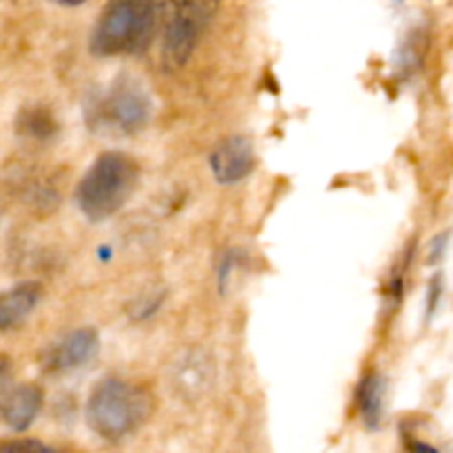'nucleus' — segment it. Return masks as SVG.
Wrapping results in <instances>:
<instances>
[{
	"mask_svg": "<svg viewBox=\"0 0 453 453\" xmlns=\"http://www.w3.org/2000/svg\"><path fill=\"white\" fill-rule=\"evenodd\" d=\"M168 0H106L96 29L91 51L97 56H133L155 40Z\"/></svg>",
	"mask_w": 453,
	"mask_h": 453,
	"instance_id": "nucleus-1",
	"label": "nucleus"
},
{
	"mask_svg": "<svg viewBox=\"0 0 453 453\" xmlns=\"http://www.w3.org/2000/svg\"><path fill=\"white\" fill-rule=\"evenodd\" d=\"M153 414V396L142 385L122 379H104L87 401V425L109 442L131 438Z\"/></svg>",
	"mask_w": 453,
	"mask_h": 453,
	"instance_id": "nucleus-2",
	"label": "nucleus"
},
{
	"mask_svg": "<svg viewBox=\"0 0 453 453\" xmlns=\"http://www.w3.org/2000/svg\"><path fill=\"white\" fill-rule=\"evenodd\" d=\"M137 180L140 166L135 159L119 150H109L84 173L75 190V202L88 221H104L128 202Z\"/></svg>",
	"mask_w": 453,
	"mask_h": 453,
	"instance_id": "nucleus-3",
	"label": "nucleus"
},
{
	"mask_svg": "<svg viewBox=\"0 0 453 453\" xmlns=\"http://www.w3.org/2000/svg\"><path fill=\"white\" fill-rule=\"evenodd\" d=\"M221 0H168L162 38V60L168 71H177L190 60L208 22Z\"/></svg>",
	"mask_w": 453,
	"mask_h": 453,
	"instance_id": "nucleus-4",
	"label": "nucleus"
},
{
	"mask_svg": "<svg viewBox=\"0 0 453 453\" xmlns=\"http://www.w3.org/2000/svg\"><path fill=\"white\" fill-rule=\"evenodd\" d=\"M153 115V102L140 80L124 78L106 91L97 102L96 119L109 131L119 135H135L149 124Z\"/></svg>",
	"mask_w": 453,
	"mask_h": 453,
	"instance_id": "nucleus-5",
	"label": "nucleus"
},
{
	"mask_svg": "<svg viewBox=\"0 0 453 453\" xmlns=\"http://www.w3.org/2000/svg\"><path fill=\"white\" fill-rule=\"evenodd\" d=\"M171 385L184 401H199L215 385V358L206 349H188L173 365Z\"/></svg>",
	"mask_w": 453,
	"mask_h": 453,
	"instance_id": "nucleus-6",
	"label": "nucleus"
},
{
	"mask_svg": "<svg viewBox=\"0 0 453 453\" xmlns=\"http://www.w3.org/2000/svg\"><path fill=\"white\" fill-rule=\"evenodd\" d=\"M255 168V144L246 135H230L211 150V171L219 184H239Z\"/></svg>",
	"mask_w": 453,
	"mask_h": 453,
	"instance_id": "nucleus-7",
	"label": "nucleus"
},
{
	"mask_svg": "<svg viewBox=\"0 0 453 453\" xmlns=\"http://www.w3.org/2000/svg\"><path fill=\"white\" fill-rule=\"evenodd\" d=\"M100 354V336L93 327H80L62 336L51 349H49L47 367L53 374L73 372L96 361Z\"/></svg>",
	"mask_w": 453,
	"mask_h": 453,
	"instance_id": "nucleus-8",
	"label": "nucleus"
},
{
	"mask_svg": "<svg viewBox=\"0 0 453 453\" xmlns=\"http://www.w3.org/2000/svg\"><path fill=\"white\" fill-rule=\"evenodd\" d=\"M44 394L35 383H22L12 389H3V423L12 432L22 434L35 423L42 410Z\"/></svg>",
	"mask_w": 453,
	"mask_h": 453,
	"instance_id": "nucleus-9",
	"label": "nucleus"
},
{
	"mask_svg": "<svg viewBox=\"0 0 453 453\" xmlns=\"http://www.w3.org/2000/svg\"><path fill=\"white\" fill-rule=\"evenodd\" d=\"M42 299V286L38 281H22L9 288L3 295L0 303V327L3 332H12L13 327L22 326L25 319L35 310Z\"/></svg>",
	"mask_w": 453,
	"mask_h": 453,
	"instance_id": "nucleus-10",
	"label": "nucleus"
},
{
	"mask_svg": "<svg viewBox=\"0 0 453 453\" xmlns=\"http://www.w3.org/2000/svg\"><path fill=\"white\" fill-rule=\"evenodd\" d=\"M383 398H385V380L380 379L376 372H372V374H367L365 379L361 380V385H358L357 389V405L367 427L379 429L380 420H383V407H385Z\"/></svg>",
	"mask_w": 453,
	"mask_h": 453,
	"instance_id": "nucleus-11",
	"label": "nucleus"
},
{
	"mask_svg": "<svg viewBox=\"0 0 453 453\" xmlns=\"http://www.w3.org/2000/svg\"><path fill=\"white\" fill-rule=\"evenodd\" d=\"M25 119V133L31 137H49L51 135V119H49L47 113L42 111H34L29 118H22Z\"/></svg>",
	"mask_w": 453,
	"mask_h": 453,
	"instance_id": "nucleus-12",
	"label": "nucleus"
},
{
	"mask_svg": "<svg viewBox=\"0 0 453 453\" xmlns=\"http://www.w3.org/2000/svg\"><path fill=\"white\" fill-rule=\"evenodd\" d=\"M162 301H164L162 292H159V295H153L150 296V301H144V303L140 301V305H137V308H133V317L135 319L153 317V314L162 308Z\"/></svg>",
	"mask_w": 453,
	"mask_h": 453,
	"instance_id": "nucleus-13",
	"label": "nucleus"
},
{
	"mask_svg": "<svg viewBox=\"0 0 453 453\" xmlns=\"http://www.w3.org/2000/svg\"><path fill=\"white\" fill-rule=\"evenodd\" d=\"M441 295H442V279H441V274H438V277L429 283L427 317H434V312H436V308H438V301H441Z\"/></svg>",
	"mask_w": 453,
	"mask_h": 453,
	"instance_id": "nucleus-14",
	"label": "nucleus"
},
{
	"mask_svg": "<svg viewBox=\"0 0 453 453\" xmlns=\"http://www.w3.org/2000/svg\"><path fill=\"white\" fill-rule=\"evenodd\" d=\"M447 239H449V233H442L434 239L432 252H429V264H438V261L442 259V255H445V250H447V243H449Z\"/></svg>",
	"mask_w": 453,
	"mask_h": 453,
	"instance_id": "nucleus-15",
	"label": "nucleus"
},
{
	"mask_svg": "<svg viewBox=\"0 0 453 453\" xmlns=\"http://www.w3.org/2000/svg\"><path fill=\"white\" fill-rule=\"evenodd\" d=\"M234 255H226L224 261H221V268H219V290L226 292V281L230 279V273H233V265H234Z\"/></svg>",
	"mask_w": 453,
	"mask_h": 453,
	"instance_id": "nucleus-16",
	"label": "nucleus"
},
{
	"mask_svg": "<svg viewBox=\"0 0 453 453\" xmlns=\"http://www.w3.org/2000/svg\"><path fill=\"white\" fill-rule=\"evenodd\" d=\"M3 449L7 451V449H31V451H35V449H47V447L42 445V442H35V441H12V442H3Z\"/></svg>",
	"mask_w": 453,
	"mask_h": 453,
	"instance_id": "nucleus-17",
	"label": "nucleus"
},
{
	"mask_svg": "<svg viewBox=\"0 0 453 453\" xmlns=\"http://www.w3.org/2000/svg\"><path fill=\"white\" fill-rule=\"evenodd\" d=\"M51 3L62 4V7H78V4H84L87 0H51Z\"/></svg>",
	"mask_w": 453,
	"mask_h": 453,
	"instance_id": "nucleus-18",
	"label": "nucleus"
}]
</instances>
